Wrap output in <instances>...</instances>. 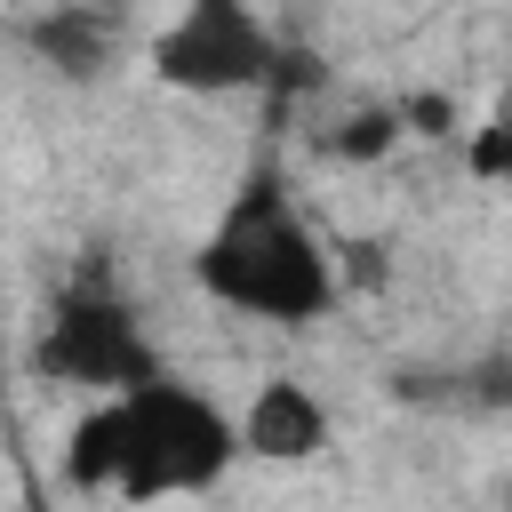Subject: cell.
I'll use <instances>...</instances> for the list:
<instances>
[{"label":"cell","mask_w":512,"mask_h":512,"mask_svg":"<svg viewBox=\"0 0 512 512\" xmlns=\"http://www.w3.org/2000/svg\"><path fill=\"white\" fill-rule=\"evenodd\" d=\"M32 376L56 392H80V400H104V392L160 376V344L112 272H72L32 328Z\"/></svg>","instance_id":"3957f363"},{"label":"cell","mask_w":512,"mask_h":512,"mask_svg":"<svg viewBox=\"0 0 512 512\" xmlns=\"http://www.w3.org/2000/svg\"><path fill=\"white\" fill-rule=\"evenodd\" d=\"M464 176H480V184H504V192H512V80H504V96L488 104V120H472V128H464Z\"/></svg>","instance_id":"ba28073f"},{"label":"cell","mask_w":512,"mask_h":512,"mask_svg":"<svg viewBox=\"0 0 512 512\" xmlns=\"http://www.w3.org/2000/svg\"><path fill=\"white\" fill-rule=\"evenodd\" d=\"M144 56H152V80L184 96H272L288 88V64H296V48L272 32L256 0H184Z\"/></svg>","instance_id":"277c9868"},{"label":"cell","mask_w":512,"mask_h":512,"mask_svg":"<svg viewBox=\"0 0 512 512\" xmlns=\"http://www.w3.org/2000/svg\"><path fill=\"white\" fill-rule=\"evenodd\" d=\"M328 440H336V416H328V400L304 376H272L240 408V456H256V464H304Z\"/></svg>","instance_id":"5b68a950"},{"label":"cell","mask_w":512,"mask_h":512,"mask_svg":"<svg viewBox=\"0 0 512 512\" xmlns=\"http://www.w3.org/2000/svg\"><path fill=\"white\" fill-rule=\"evenodd\" d=\"M240 464V416L192 392L184 376H144L80 408L64 480L88 496H200Z\"/></svg>","instance_id":"7a4b0ae2"},{"label":"cell","mask_w":512,"mask_h":512,"mask_svg":"<svg viewBox=\"0 0 512 512\" xmlns=\"http://www.w3.org/2000/svg\"><path fill=\"white\" fill-rule=\"evenodd\" d=\"M400 136H408V120H400V96L392 104H352L336 128H320L312 144H320V160H336V168H376V160H392L400 152Z\"/></svg>","instance_id":"52a82bcc"},{"label":"cell","mask_w":512,"mask_h":512,"mask_svg":"<svg viewBox=\"0 0 512 512\" xmlns=\"http://www.w3.org/2000/svg\"><path fill=\"white\" fill-rule=\"evenodd\" d=\"M192 288L264 328H320L352 296L336 240L320 232V216L304 208V192L280 160L240 168V184L224 192L216 224L192 248Z\"/></svg>","instance_id":"6da1fadb"},{"label":"cell","mask_w":512,"mask_h":512,"mask_svg":"<svg viewBox=\"0 0 512 512\" xmlns=\"http://www.w3.org/2000/svg\"><path fill=\"white\" fill-rule=\"evenodd\" d=\"M24 40H32V56H40L48 72H64V80H104V72L120 64V48H128V16L104 8V0H56L48 16L24 24Z\"/></svg>","instance_id":"8992f818"}]
</instances>
